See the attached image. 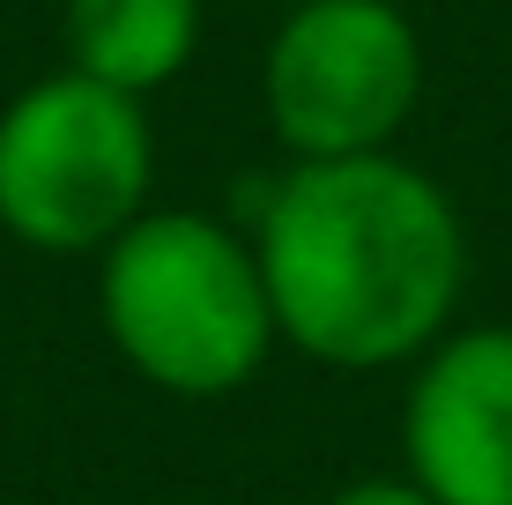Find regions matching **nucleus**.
Masks as SVG:
<instances>
[{"instance_id":"7","label":"nucleus","mask_w":512,"mask_h":505,"mask_svg":"<svg viewBox=\"0 0 512 505\" xmlns=\"http://www.w3.org/2000/svg\"><path fill=\"white\" fill-rule=\"evenodd\" d=\"M327 505H438V498L416 476H364V483H342Z\"/></svg>"},{"instance_id":"2","label":"nucleus","mask_w":512,"mask_h":505,"mask_svg":"<svg viewBox=\"0 0 512 505\" xmlns=\"http://www.w3.org/2000/svg\"><path fill=\"white\" fill-rule=\"evenodd\" d=\"M97 320L134 379L223 402L282 350L253 231L208 208H149L97 253Z\"/></svg>"},{"instance_id":"5","label":"nucleus","mask_w":512,"mask_h":505,"mask_svg":"<svg viewBox=\"0 0 512 505\" xmlns=\"http://www.w3.org/2000/svg\"><path fill=\"white\" fill-rule=\"evenodd\" d=\"M401 461L438 505H512V327H461L416 357Z\"/></svg>"},{"instance_id":"1","label":"nucleus","mask_w":512,"mask_h":505,"mask_svg":"<svg viewBox=\"0 0 512 505\" xmlns=\"http://www.w3.org/2000/svg\"><path fill=\"white\" fill-rule=\"evenodd\" d=\"M253 253L282 342L334 372L416 364L453 335L468 283L461 208L394 149L290 164L253 216Z\"/></svg>"},{"instance_id":"3","label":"nucleus","mask_w":512,"mask_h":505,"mask_svg":"<svg viewBox=\"0 0 512 505\" xmlns=\"http://www.w3.org/2000/svg\"><path fill=\"white\" fill-rule=\"evenodd\" d=\"M149 104L75 67L0 104V231L30 253H104L149 216Z\"/></svg>"},{"instance_id":"4","label":"nucleus","mask_w":512,"mask_h":505,"mask_svg":"<svg viewBox=\"0 0 512 505\" xmlns=\"http://www.w3.org/2000/svg\"><path fill=\"white\" fill-rule=\"evenodd\" d=\"M423 97V38L394 0H297L260 60L268 134L290 164L379 156Z\"/></svg>"},{"instance_id":"6","label":"nucleus","mask_w":512,"mask_h":505,"mask_svg":"<svg viewBox=\"0 0 512 505\" xmlns=\"http://www.w3.org/2000/svg\"><path fill=\"white\" fill-rule=\"evenodd\" d=\"M67 67L149 104L201 52V0H67Z\"/></svg>"}]
</instances>
